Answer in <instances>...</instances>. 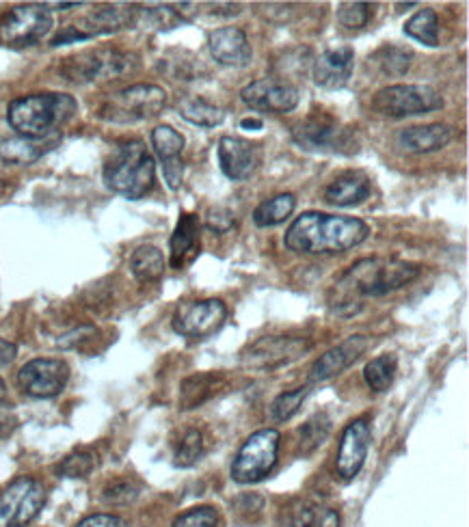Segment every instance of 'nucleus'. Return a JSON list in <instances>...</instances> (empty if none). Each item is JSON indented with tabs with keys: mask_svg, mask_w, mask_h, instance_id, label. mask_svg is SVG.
Segmentation results:
<instances>
[{
	"mask_svg": "<svg viewBox=\"0 0 469 527\" xmlns=\"http://www.w3.org/2000/svg\"><path fill=\"white\" fill-rule=\"evenodd\" d=\"M368 234L370 227L355 216L303 212L288 227L284 242L294 253L335 255L359 247Z\"/></svg>",
	"mask_w": 469,
	"mask_h": 527,
	"instance_id": "nucleus-1",
	"label": "nucleus"
},
{
	"mask_svg": "<svg viewBox=\"0 0 469 527\" xmlns=\"http://www.w3.org/2000/svg\"><path fill=\"white\" fill-rule=\"evenodd\" d=\"M76 113V100L67 93H31L7 108L9 126L24 139H46Z\"/></svg>",
	"mask_w": 469,
	"mask_h": 527,
	"instance_id": "nucleus-2",
	"label": "nucleus"
},
{
	"mask_svg": "<svg viewBox=\"0 0 469 527\" xmlns=\"http://www.w3.org/2000/svg\"><path fill=\"white\" fill-rule=\"evenodd\" d=\"M156 180V162L143 141L117 145L104 162V184L113 193L128 199H141L152 191Z\"/></svg>",
	"mask_w": 469,
	"mask_h": 527,
	"instance_id": "nucleus-3",
	"label": "nucleus"
},
{
	"mask_svg": "<svg viewBox=\"0 0 469 527\" xmlns=\"http://www.w3.org/2000/svg\"><path fill=\"white\" fill-rule=\"evenodd\" d=\"M420 273L422 268L413 262L370 258L348 268L338 286L359 296H368V299L370 296L372 299H379V296L409 286L411 281L420 277Z\"/></svg>",
	"mask_w": 469,
	"mask_h": 527,
	"instance_id": "nucleus-4",
	"label": "nucleus"
},
{
	"mask_svg": "<svg viewBox=\"0 0 469 527\" xmlns=\"http://www.w3.org/2000/svg\"><path fill=\"white\" fill-rule=\"evenodd\" d=\"M292 139L307 152H329L351 156L359 152L357 134L325 113H312L292 130Z\"/></svg>",
	"mask_w": 469,
	"mask_h": 527,
	"instance_id": "nucleus-5",
	"label": "nucleus"
},
{
	"mask_svg": "<svg viewBox=\"0 0 469 527\" xmlns=\"http://www.w3.org/2000/svg\"><path fill=\"white\" fill-rule=\"evenodd\" d=\"M167 106V93L158 85H132L106 100L100 108V117L113 124H137V121L160 115Z\"/></svg>",
	"mask_w": 469,
	"mask_h": 527,
	"instance_id": "nucleus-6",
	"label": "nucleus"
},
{
	"mask_svg": "<svg viewBox=\"0 0 469 527\" xmlns=\"http://www.w3.org/2000/svg\"><path fill=\"white\" fill-rule=\"evenodd\" d=\"M281 435L275 428H262L240 445L232 463V480L238 484H253L264 480L277 465Z\"/></svg>",
	"mask_w": 469,
	"mask_h": 527,
	"instance_id": "nucleus-7",
	"label": "nucleus"
},
{
	"mask_svg": "<svg viewBox=\"0 0 469 527\" xmlns=\"http://www.w3.org/2000/svg\"><path fill=\"white\" fill-rule=\"evenodd\" d=\"M372 108L383 117H415L444 108V98L428 85H390L372 98Z\"/></svg>",
	"mask_w": 469,
	"mask_h": 527,
	"instance_id": "nucleus-8",
	"label": "nucleus"
},
{
	"mask_svg": "<svg viewBox=\"0 0 469 527\" xmlns=\"http://www.w3.org/2000/svg\"><path fill=\"white\" fill-rule=\"evenodd\" d=\"M137 67V57L113 48H100L80 52L72 59H65L63 74L72 83H93V80H109L132 72Z\"/></svg>",
	"mask_w": 469,
	"mask_h": 527,
	"instance_id": "nucleus-9",
	"label": "nucleus"
},
{
	"mask_svg": "<svg viewBox=\"0 0 469 527\" xmlns=\"http://www.w3.org/2000/svg\"><path fill=\"white\" fill-rule=\"evenodd\" d=\"M310 348L312 344L305 337L266 335L240 353V366L253 372H273L301 359Z\"/></svg>",
	"mask_w": 469,
	"mask_h": 527,
	"instance_id": "nucleus-10",
	"label": "nucleus"
},
{
	"mask_svg": "<svg viewBox=\"0 0 469 527\" xmlns=\"http://www.w3.org/2000/svg\"><path fill=\"white\" fill-rule=\"evenodd\" d=\"M52 11L48 5H18L0 18V44L11 48L33 46L50 33Z\"/></svg>",
	"mask_w": 469,
	"mask_h": 527,
	"instance_id": "nucleus-11",
	"label": "nucleus"
},
{
	"mask_svg": "<svg viewBox=\"0 0 469 527\" xmlns=\"http://www.w3.org/2000/svg\"><path fill=\"white\" fill-rule=\"evenodd\" d=\"M46 504L44 484L35 478H20L0 495V527H26L37 519Z\"/></svg>",
	"mask_w": 469,
	"mask_h": 527,
	"instance_id": "nucleus-12",
	"label": "nucleus"
},
{
	"mask_svg": "<svg viewBox=\"0 0 469 527\" xmlns=\"http://www.w3.org/2000/svg\"><path fill=\"white\" fill-rule=\"evenodd\" d=\"M227 320V307L219 299L184 303L173 314V331L189 340H208L223 329Z\"/></svg>",
	"mask_w": 469,
	"mask_h": 527,
	"instance_id": "nucleus-13",
	"label": "nucleus"
},
{
	"mask_svg": "<svg viewBox=\"0 0 469 527\" xmlns=\"http://www.w3.org/2000/svg\"><path fill=\"white\" fill-rule=\"evenodd\" d=\"M70 381V368L61 359H33L18 372V385L26 396L48 400L59 396Z\"/></svg>",
	"mask_w": 469,
	"mask_h": 527,
	"instance_id": "nucleus-14",
	"label": "nucleus"
},
{
	"mask_svg": "<svg viewBox=\"0 0 469 527\" xmlns=\"http://www.w3.org/2000/svg\"><path fill=\"white\" fill-rule=\"evenodd\" d=\"M240 98L260 113H290L299 104V89L288 80L260 78L240 91Z\"/></svg>",
	"mask_w": 469,
	"mask_h": 527,
	"instance_id": "nucleus-15",
	"label": "nucleus"
},
{
	"mask_svg": "<svg viewBox=\"0 0 469 527\" xmlns=\"http://www.w3.org/2000/svg\"><path fill=\"white\" fill-rule=\"evenodd\" d=\"M372 430L366 417H357L342 430L338 443V458H335V474L342 480H353L364 467L370 450Z\"/></svg>",
	"mask_w": 469,
	"mask_h": 527,
	"instance_id": "nucleus-16",
	"label": "nucleus"
},
{
	"mask_svg": "<svg viewBox=\"0 0 469 527\" xmlns=\"http://www.w3.org/2000/svg\"><path fill=\"white\" fill-rule=\"evenodd\" d=\"M132 22V9H119V7H100L98 11L89 13L76 24L65 26V29L52 39V46H65L72 42H83L96 35H106L124 29L126 24Z\"/></svg>",
	"mask_w": 469,
	"mask_h": 527,
	"instance_id": "nucleus-17",
	"label": "nucleus"
},
{
	"mask_svg": "<svg viewBox=\"0 0 469 527\" xmlns=\"http://www.w3.org/2000/svg\"><path fill=\"white\" fill-rule=\"evenodd\" d=\"M370 340L366 335H351L338 346L329 348L325 355H320L314 366L310 368V383H327L331 378L342 374L346 368H351L353 363L366 353Z\"/></svg>",
	"mask_w": 469,
	"mask_h": 527,
	"instance_id": "nucleus-18",
	"label": "nucleus"
},
{
	"mask_svg": "<svg viewBox=\"0 0 469 527\" xmlns=\"http://www.w3.org/2000/svg\"><path fill=\"white\" fill-rule=\"evenodd\" d=\"M208 48L212 59L227 67H245L253 59L247 33L238 26H223V29L212 31L208 37Z\"/></svg>",
	"mask_w": 469,
	"mask_h": 527,
	"instance_id": "nucleus-19",
	"label": "nucleus"
},
{
	"mask_svg": "<svg viewBox=\"0 0 469 527\" xmlns=\"http://www.w3.org/2000/svg\"><path fill=\"white\" fill-rule=\"evenodd\" d=\"M219 167L225 173V178L234 182L249 180L258 167V152L256 145L240 137H223L217 147Z\"/></svg>",
	"mask_w": 469,
	"mask_h": 527,
	"instance_id": "nucleus-20",
	"label": "nucleus"
},
{
	"mask_svg": "<svg viewBox=\"0 0 469 527\" xmlns=\"http://www.w3.org/2000/svg\"><path fill=\"white\" fill-rule=\"evenodd\" d=\"M355 50L338 46L325 50L314 63V83L323 89H342L353 76Z\"/></svg>",
	"mask_w": 469,
	"mask_h": 527,
	"instance_id": "nucleus-21",
	"label": "nucleus"
},
{
	"mask_svg": "<svg viewBox=\"0 0 469 527\" xmlns=\"http://www.w3.org/2000/svg\"><path fill=\"white\" fill-rule=\"evenodd\" d=\"M152 145L160 162H163L165 182L176 191V188H180L184 175V162L180 158V154L184 152V137L171 126H158L152 130Z\"/></svg>",
	"mask_w": 469,
	"mask_h": 527,
	"instance_id": "nucleus-22",
	"label": "nucleus"
},
{
	"mask_svg": "<svg viewBox=\"0 0 469 527\" xmlns=\"http://www.w3.org/2000/svg\"><path fill=\"white\" fill-rule=\"evenodd\" d=\"M452 141V128L444 124H428V126H413L398 132L396 143L405 152L411 154H431Z\"/></svg>",
	"mask_w": 469,
	"mask_h": 527,
	"instance_id": "nucleus-23",
	"label": "nucleus"
},
{
	"mask_svg": "<svg viewBox=\"0 0 469 527\" xmlns=\"http://www.w3.org/2000/svg\"><path fill=\"white\" fill-rule=\"evenodd\" d=\"M370 191V178L364 171H346L327 186L325 201L338 208H351L366 201Z\"/></svg>",
	"mask_w": 469,
	"mask_h": 527,
	"instance_id": "nucleus-24",
	"label": "nucleus"
},
{
	"mask_svg": "<svg viewBox=\"0 0 469 527\" xmlns=\"http://www.w3.org/2000/svg\"><path fill=\"white\" fill-rule=\"evenodd\" d=\"M199 232L201 223L197 214H182L180 221L173 229L169 251H171V268H184L199 253Z\"/></svg>",
	"mask_w": 469,
	"mask_h": 527,
	"instance_id": "nucleus-25",
	"label": "nucleus"
},
{
	"mask_svg": "<svg viewBox=\"0 0 469 527\" xmlns=\"http://www.w3.org/2000/svg\"><path fill=\"white\" fill-rule=\"evenodd\" d=\"M225 383V376L217 372H201L184 378L180 387V409L191 411L201 407V404L217 396L219 389H225Z\"/></svg>",
	"mask_w": 469,
	"mask_h": 527,
	"instance_id": "nucleus-26",
	"label": "nucleus"
},
{
	"mask_svg": "<svg viewBox=\"0 0 469 527\" xmlns=\"http://www.w3.org/2000/svg\"><path fill=\"white\" fill-rule=\"evenodd\" d=\"M55 145V139H24L13 137L0 141V158L9 165H31V162L42 158L50 147Z\"/></svg>",
	"mask_w": 469,
	"mask_h": 527,
	"instance_id": "nucleus-27",
	"label": "nucleus"
},
{
	"mask_svg": "<svg viewBox=\"0 0 469 527\" xmlns=\"http://www.w3.org/2000/svg\"><path fill=\"white\" fill-rule=\"evenodd\" d=\"M130 270L139 281H156L165 273V255L154 245H143L130 255Z\"/></svg>",
	"mask_w": 469,
	"mask_h": 527,
	"instance_id": "nucleus-28",
	"label": "nucleus"
},
{
	"mask_svg": "<svg viewBox=\"0 0 469 527\" xmlns=\"http://www.w3.org/2000/svg\"><path fill=\"white\" fill-rule=\"evenodd\" d=\"M297 208V199L292 193H281L271 199L262 201V204L253 212V223L258 227H275L284 223L288 216Z\"/></svg>",
	"mask_w": 469,
	"mask_h": 527,
	"instance_id": "nucleus-29",
	"label": "nucleus"
},
{
	"mask_svg": "<svg viewBox=\"0 0 469 527\" xmlns=\"http://www.w3.org/2000/svg\"><path fill=\"white\" fill-rule=\"evenodd\" d=\"M178 111L186 121H191V124L201 126V128H214L225 119V113L219 106H214L208 100L197 98V96L180 100Z\"/></svg>",
	"mask_w": 469,
	"mask_h": 527,
	"instance_id": "nucleus-30",
	"label": "nucleus"
},
{
	"mask_svg": "<svg viewBox=\"0 0 469 527\" xmlns=\"http://www.w3.org/2000/svg\"><path fill=\"white\" fill-rule=\"evenodd\" d=\"M405 33H407V37L415 39V42H420L424 46H431V48H437L439 46V18H437V11L428 9V7L420 9L413 18L407 20Z\"/></svg>",
	"mask_w": 469,
	"mask_h": 527,
	"instance_id": "nucleus-31",
	"label": "nucleus"
},
{
	"mask_svg": "<svg viewBox=\"0 0 469 527\" xmlns=\"http://www.w3.org/2000/svg\"><path fill=\"white\" fill-rule=\"evenodd\" d=\"M396 370H398V361L394 355H381L377 359L368 361V366L364 368V381L366 385L381 394V391H387L392 387L394 378H396Z\"/></svg>",
	"mask_w": 469,
	"mask_h": 527,
	"instance_id": "nucleus-32",
	"label": "nucleus"
},
{
	"mask_svg": "<svg viewBox=\"0 0 469 527\" xmlns=\"http://www.w3.org/2000/svg\"><path fill=\"white\" fill-rule=\"evenodd\" d=\"M370 61L377 63L383 74L402 76L409 72L411 61H413V50L396 46V44H385L383 48H379L372 54Z\"/></svg>",
	"mask_w": 469,
	"mask_h": 527,
	"instance_id": "nucleus-33",
	"label": "nucleus"
},
{
	"mask_svg": "<svg viewBox=\"0 0 469 527\" xmlns=\"http://www.w3.org/2000/svg\"><path fill=\"white\" fill-rule=\"evenodd\" d=\"M331 432V422L327 413H316L312 420H307L299 430V454L310 456L323 445Z\"/></svg>",
	"mask_w": 469,
	"mask_h": 527,
	"instance_id": "nucleus-34",
	"label": "nucleus"
},
{
	"mask_svg": "<svg viewBox=\"0 0 469 527\" xmlns=\"http://www.w3.org/2000/svg\"><path fill=\"white\" fill-rule=\"evenodd\" d=\"M310 396V385L305 387H297L292 391H284V394H279L273 402H271V409H268V415H271L273 422H288L292 420L294 415L299 413L303 400Z\"/></svg>",
	"mask_w": 469,
	"mask_h": 527,
	"instance_id": "nucleus-35",
	"label": "nucleus"
},
{
	"mask_svg": "<svg viewBox=\"0 0 469 527\" xmlns=\"http://www.w3.org/2000/svg\"><path fill=\"white\" fill-rule=\"evenodd\" d=\"M206 452V441L204 435L199 430H186V435L182 437L176 454H173V465L180 469H189L195 463H199V458Z\"/></svg>",
	"mask_w": 469,
	"mask_h": 527,
	"instance_id": "nucleus-36",
	"label": "nucleus"
},
{
	"mask_svg": "<svg viewBox=\"0 0 469 527\" xmlns=\"http://www.w3.org/2000/svg\"><path fill=\"white\" fill-rule=\"evenodd\" d=\"M98 467V456L89 450H76L67 454L57 465V474L63 478H87Z\"/></svg>",
	"mask_w": 469,
	"mask_h": 527,
	"instance_id": "nucleus-37",
	"label": "nucleus"
},
{
	"mask_svg": "<svg viewBox=\"0 0 469 527\" xmlns=\"http://www.w3.org/2000/svg\"><path fill=\"white\" fill-rule=\"evenodd\" d=\"M318 508L310 502H294L284 508L279 517V527H314Z\"/></svg>",
	"mask_w": 469,
	"mask_h": 527,
	"instance_id": "nucleus-38",
	"label": "nucleus"
},
{
	"mask_svg": "<svg viewBox=\"0 0 469 527\" xmlns=\"http://www.w3.org/2000/svg\"><path fill=\"white\" fill-rule=\"evenodd\" d=\"M141 489L134 482L128 480H117L111 482L106 489L102 491V502L111 504V506H130L139 499Z\"/></svg>",
	"mask_w": 469,
	"mask_h": 527,
	"instance_id": "nucleus-39",
	"label": "nucleus"
},
{
	"mask_svg": "<svg viewBox=\"0 0 469 527\" xmlns=\"http://www.w3.org/2000/svg\"><path fill=\"white\" fill-rule=\"evenodd\" d=\"M372 5L368 3H342L338 7V22L348 31H359L370 22Z\"/></svg>",
	"mask_w": 469,
	"mask_h": 527,
	"instance_id": "nucleus-40",
	"label": "nucleus"
},
{
	"mask_svg": "<svg viewBox=\"0 0 469 527\" xmlns=\"http://www.w3.org/2000/svg\"><path fill=\"white\" fill-rule=\"evenodd\" d=\"M173 527H223L221 515L212 506H199L182 512V515L173 521Z\"/></svg>",
	"mask_w": 469,
	"mask_h": 527,
	"instance_id": "nucleus-41",
	"label": "nucleus"
},
{
	"mask_svg": "<svg viewBox=\"0 0 469 527\" xmlns=\"http://www.w3.org/2000/svg\"><path fill=\"white\" fill-rule=\"evenodd\" d=\"M96 333H98V329L93 327V324H83V327H78V329H74V331H70V333L61 335L59 340H57V346H59V348H65V350L78 348L80 344L89 342L91 337L96 335Z\"/></svg>",
	"mask_w": 469,
	"mask_h": 527,
	"instance_id": "nucleus-42",
	"label": "nucleus"
},
{
	"mask_svg": "<svg viewBox=\"0 0 469 527\" xmlns=\"http://www.w3.org/2000/svg\"><path fill=\"white\" fill-rule=\"evenodd\" d=\"M234 225L236 223H234V216L230 210L217 208V210H210L206 216V227L214 234H227Z\"/></svg>",
	"mask_w": 469,
	"mask_h": 527,
	"instance_id": "nucleus-43",
	"label": "nucleus"
},
{
	"mask_svg": "<svg viewBox=\"0 0 469 527\" xmlns=\"http://www.w3.org/2000/svg\"><path fill=\"white\" fill-rule=\"evenodd\" d=\"M74 527H130V525L122 517L104 515V512H100V515H91V517H85L83 521H78Z\"/></svg>",
	"mask_w": 469,
	"mask_h": 527,
	"instance_id": "nucleus-44",
	"label": "nucleus"
},
{
	"mask_svg": "<svg viewBox=\"0 0 469 527\" xmlns=\"http://www.w3.org/2000/svg\"><path fill=\"white\" fill-rule=\"evenodd\" d=\"M314 527H342L340 512L333 510V508H325L323 512H318Z\"/></svg>",
	"mask_w": 469,
	"mask_h": 527,
	"instance_id": "nucleus-45",
	"label": "nucleus"
},
{
	"mask_svg": "<svg viewBox=\"0 0 469 527\" xmlns=\"http://www.w3.org/2000/svg\"><path fill=\"white\" fill-rule=\"evenodd\" d=\"M16 357H18V346L0 337V370L11 366V363L16 361Z\"/></svg>",
	"mask_w": 469,
	"mask_h": 527,
	"instance_id": "nucleus-46",
	"label": "nucleus"
},
{
	"mask_svg": "<svg viewBox=\"0 0 469 527\" xmlns=\"http://www.w3.org/2000/svg\"><path fill=\"white\" fill-rule=\"evenodd\" d=\"M240 128H245V130H260L262 128V119H251V117H247V119H243V121H240Z\"/></svg>",
	"mask_w": 469,
	"mask_h": 527,
	"instance_id": "nucleus-47",
	"label": "nucleus"
},
{
	"mask_svg": "<svg viewBox=\"0 0 469 527\" xmlns=\"http://www.w3.org/2000/svg\"><path fill=\"white\" fill-rule=\"evenodd\" d=\"M7 396V391H5V383L0 381V402H3V398Z\"/></svg>",
	"mask_w": 469,
	"mask_h": 527,
	"instance_id": "nucleus-48",
	"label": "nucleus"
}]
</instances>
